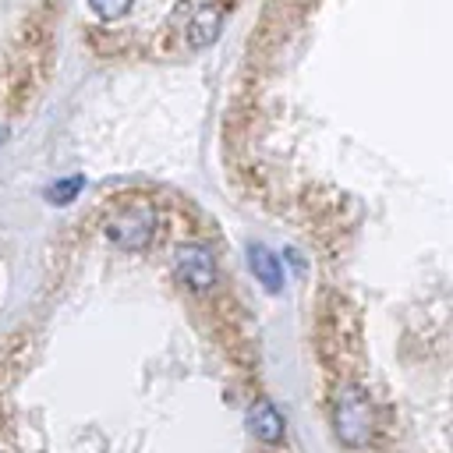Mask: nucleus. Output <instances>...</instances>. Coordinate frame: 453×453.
Masks as SVG:
<instances>
[{"label":"nucleus","mask_w":453,"mask_h":453,"mask_svg":"<svg viewBox=\"0 0 453 453\" xmlns=\"http://www.w3.org/2000/svg\"><path fill=\"white\" fill-rule=\"evenodd\" d=\"M333 429H337V439L347 447V450H362L372 439V429H375V414H372V400L368 393L358 386H344L333 400Z\"/></svg>","instance_id":"nucleus-1"},{"label":"nucleus","mask_w":453,"mask_h":453,"mask_svg":"<svg viewBox=\"0 0 453 453\" xmlns=\"http://www.w3.org/2000/svg\"><path fill=\"white\" fill-rule=\"evenodd\" d=\"M106 238L121 252H142V248H149L153 238H156V209L146 198H131V202L117 205L113 216L106 220Z\"/></svg>","instance_id":"nucleus-2"},{"label":"nucleus","mask_w":453,"mask_h":453,"mask_svg":"<svg viewBox=\"0 0 453 453\" xmlns=\"http://www.w3.org/2000/svg\"><path fill=\"white\" fill-rule=\"evenodd\" d=\"M230 0H198L184 21L181 36H184V50H205L220 39V25L227 14Z\"/></svg>","instance_id":"nucleus-3"},{"label":"nucleus","mask_w":453,"mask_h":453,"mask_svg":"<svg viewBox=\"0 0 453 453\" xmlns=\"http://www.w3.org/2000/svg\"><path fill=\"white\" fill-rule=\"evenodd\" d=\"M174 266H178V280L184 287H191V290H209L216 283V263H213L209 248H202V245L178 248V263Z\"/></svg>","instance_id":"nucleus-4"},{"label":"nucleus","mask_w":453,"mask_h":453,"mask_svg":"<svg viewBox=\"0 0 453 453\" xmlns=\"http://www.w3.org/2000/svg\"><path fill=\"white\" fill-rule=\"evenodd\" d=\"M248 429H252V436L263 439V443H280V439H283V418H280V411L273 407L270 400H255V404H252V411H248Z\"/></svg>","instance_id":"nucleus-5"},{"label":"nucleus","mask_w":453,"mask_h":453,"mask_svg":"<svg viewBox=\"0 0 453 453\" xmlns=\"http://www.w3.org/2000/svg\"><path fill=\"white\" fill-rule=\"evenodd\" d=\"M248 266H252L255 280H259L270 294H276V290L283 287V266H280V259L273 255L266 245H252V248H248Z\"/></svg>","instance_id":"nucleus-6"},{"label":"nucleus","mask_w":453,"mask_h":453,"mask_svg":"<svg viewBox=\"0 0 453 453\" xmlns=\"http://www.w3.org/2000/svg\"><path fill=\"white\" fill-rule=\"evenodd\" d=\"M82 184H86V178L82 174H75V178H64V181H54L50 188H46V202L50 205H68L78 191H82Z\"/></svg>","instance_id":"nucleus-7"},{"label":"nucleus","mask_w":453,"mask_h":453,"mask_svg":"<svg viewBox=\"0 0 453 453\" xmlns=\"http://www.w3.org/2000/svg\"><path fill=\"white\" fill-rule=\"evenodd\" d=\"M131 4H135V0H89V7L103 18V21H117V18H124V14L131 11Z\"/></svg>","instance_id":"nucleus-8"},{"label":"nucleus","mask_w":453,"mask_h":453,"mask_svg":"<svg viewBox=\"0 0 453 453\" xmlns=\"http://www.w3.org/2000/svg\"><path fill=\"white\" fill-rule=\"evenodd\" d=\"M4 138H7V128H4V124H0V142H4Z\"/></svg>","instance_id":"nucleus-9"}]
</instances>
